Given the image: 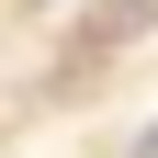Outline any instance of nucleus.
<instances>
[{"label": "nucleus", "mask_w": 158, "mask_h": 158, "mask_svg": "<svg viewBox=\"0 0 158 158\" xmlns=\"http://www.w3.org/2000/svg\"><path fill=\"white\" fill-rule=\"evenodd\" d=\"M90 34H102V45H124V34H147V0H90Z\"/></svg>", "instance_id": "f257e3e1"}, {"label": "nucleus", "mask_w": 158, "mask_h": 158, "mask_svg": "<svg viewBox=\"0 0 158 158\" xmlns=\"http://www.w3.org/2000/svg\"><path fill=\"white\" fill-rule=\"evenodd\" d=\"M135 158H158V124H147V135H135Z\"/></svg>", "instance_id": "f03ea898"}]
</instances>
